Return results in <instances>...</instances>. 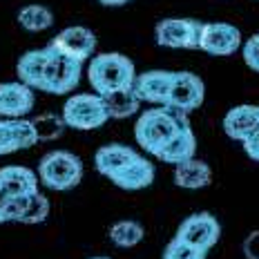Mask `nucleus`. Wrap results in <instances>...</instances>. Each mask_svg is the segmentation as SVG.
<instances>
[{"label":"nucleus","instance_id":"27","mask_svg":"<svg viewBox=\"0 0 259 259\" xmlns=\"http://www.w3.org/2000/svg\"><path fill=\"white\" fill-rule=\"evenodd\" d=\"M244 61L250 69L259 72V34L250 36L244 45Z\"/></svg>","mask_w":259,"mask_h":259},{"label":"nucleus","instance_id":"15","mask_svg":"<svg viewBox=\"0 0 259 259\" xmlns=\"http://www.w3.org/2000/svg\"><path fill=\"white\" fill-rule=\"evenodd\" d=\"M224 130L230 139L244 143L259 132V105H237L224 116Z\"/></svg>","mask_w":259,"mask_h":259},{"label":"nucleus","instance_id":"24","mask_svg":"<svg viewBox=\"0 0 259 259\" xmlns=\"http://www.w3.org/2000/svg\"><path fill=\"white\" fill-rule=\"evenodd\" d=\"M47 217H50V199H47L45 194H40V190H38L31 194L29 206H27L20 224H42Z\"/></svg>","mask_w":259,"mask_h":259},{"label":"nucleus","instance_id":"21","mask_svg":"<svg viewBox=\"0 0 259 259\" xmlns=\"http://www.w3.org/2000/svg\"><path fill=\"white\" fill-rule=\"evenodd\" d=\"M145 230L141 224L132 219H123V221H116L114 226L110 228V241L118 248H132L137 246L139 241L143 239Z\"/></svg>","mask_w":259,"mask_h":259},{"label":"nucleus","instance_id":"5","mask_svg":"<svg viewBox=\"0 0 259 259\" xmlns=\"http://www.w3.org/2000/svg\"><path fill=\"white\" fill-rule=\"evenodd\" d=\"M105 103L99 94H76L67 99L63 107V121L65 125L74 130H96L103 123H107Z\"/></svg>","mask_w":259,"mask_h":259},{"label":"nucleus","instance_id":"18","mask_svg":"<svg viewBox=\"0 0 259 259\" xmlns=\"http://www.w3.org/2000/svg\"><path fill=\"white\" fill-rule=\"evenodd\" d=\"M45 67H47V47L45 50H31L25 52L18 61V78L20 83H25L31 90H40L42 76H45Z\"/></svg>","mask_w":259,"mask_h":259},{"label":"nucleus","instance_id":"25","mask_svg":"<svg viewBox=\"0 0 259 259\" xmlns=\"http://www.w3.org/2000/svg\"><path fill=\"white\" fill-rule=\"evenodd\" d=\"M163 259H206V250H199L181 239H172L163 250Z\"/></svg>","mask_w":259,"mask_h":259},{"label":"nucleus","instance_id":"26","mask_svg":"<svg viewBox=\"0 0 259 259\" xmlns=\"http://www.w3.org/2000/svg\"><path fill=\"white\" fill-rule=\"evenodd\" d=\"M31 194H16V197H9L7 206H5V221H20L23 219L25 210L29 206Z\"/></svg>","mask_w":259,"mask_h":259},{"label":"nucleus","instance_id":"31","mask_svg":"<svg viewBox=\"0 0 259 259\" xmlns=\"http://www.w3.org/2000/svg\"><path fill=\"white\" fill-rule=\"evenodd\" d=\"M103 5H107V7H118V5H125L127 0H101Z\"/></svg>","mask_w":259,"mask_h":259},{"label":"nucleus","instance_id":"1","mask_svg":"<svg viewBox=\"0 0 259 259\" xmlns=\"http://www.w3.org/2000/svg\"><path fill=\"white\" fill-rule=\"evenodd\" d=\"M134 137L143 150L175 165L192 159L197 150L190 118L186 112H179L170 105L143 112L134 125Z\"/></svg>","mask_w":259,"mask_h":259},{"label":"nucleus","instance_id":"3","mask_svg":"<svg viewBox=\"0 0 259 259\" xmlns=\"http://www.w3.org/2000/svg\"><path fill=\"white\" fill-rule=\"evenodd\" d=\"M38 179L52 190H72L83 179V161L65 150L50 152L38 163Z\"/></svg>","mask_w":259,"mask_h":259},{"label":"nucleus","instance_id":"20","mask_svg":"<svg viewBox=\"0 0 259 259\" xmlns=\"http://www.w3.org/2000/svg\"><path fill=\"white\" fill-rule=\"evenodd\" d=\"M101 99H103L110 118H127V116H132L134 112H139V107H141V99L137 96L134 88L112 92V94H105V96H101Z\"/></svg>","mask_w":259,"mask_h":259},{"label":"nucleus","instance_id":"22","mask_svg":"<svg viewBox=\"0 0 259 259\" xmlns=\"http://www.w3.org/2000/svg\"><path fill=\"white\" fill-rule=\"evenodd\" d=\"M18 23L27 31H42L54 25V14L42 5H27L18 12Z\"/></svg>","mask_w":259,"mask_h":259},{"label":"nucleus","instance_id":"11","mask_svg":"<svg viewBox=\"0 0 259 259\" xmlns=\"http://www.w3.org/2000/svg\"><path fill=\"white\" fill-rule=\"evenodd\" d=\"M107 179L121 188V190H143L154 181V165L137 152L116 172H112Z\"/></svg>","mask_w":259,"mask_h":259},{"label":"nucleus","instance_id":"2","mask_svg":"<svg viewBox=\"0 0 259 259\" xmlns=\"http://www.w3.org/2000/svg\"><path fill=\"white\" fill-rule=\"evenodd\" d=\"M90 85L99 96L112 94V92L125 90L134 85L137 72H134V63L123 54H99L94 61L90 63Z\"/></svg>","mask_w":259,"mask_h":259},{"label":"nucleus","instance_id":"32","mask_svg":"<svg viewBox=\"0 0 259 259\" xmlns=\"http://www.w3.org/2000/svg\"><path fill=\"white\" fill-rule=\"evenodd\" d=\"M92 259H107V257H92Z\"/></svg>","mask_w":259,"mask_h":259},{"label":"nucleus","instance_id":"7","mask_svg":"<svg viewBox=\"0 0 259 259\" xmlns=\"http://www.w3.org/2000/svg\"><path fill=\"white\" fill-rule=\"evenodd\" d=\"M221 237V226L219 221L210 212H194L190 214L177 230V239L186 241L199 250H210Z\"/></svg>","mask_w":259,"mask_h":259},{"label":"nucleus","instance_id":"17","mask_svg":"<svg viewBox=\"0 0 259 259\" xmlns=\"http://www.w3.org/2000/svg\"><path fill=\"white\" fill-rule=\"evenodd\" d=\"M175 181L179 188H188V190H199V188H206L212 181V170L206 161L199 159H188L183 163H177L175 168Z\"/></svg>","mask_w":259,"mask_h":259},{"label":"nucleus","instance_id":"9","mask_svg":"<svg viewBox=\"0 0 259 259\" xmlns=\"http://www.w3.org/2000/svg\"><path fill=\"white\" fill-rule=\"evenodd\" d=\"M241 31L228 23H206L201 27L199 50L212 56H230L239 50Z\"/></svg>","mask_w":259,"mask_h":259},{"label":"nucleus","instance_id":"8","mask_svg":"<svg viewBox=\"0 0 259 259\" xmlns=\"http://www.w3.org/2000/svg\"><path fill=\"white\" fill-rule=\"evenodd\" d=\"M203 96H206V88H203V80L192 72H175L170 85V94L165 105L175 107L179 112H194L199 110L203 103Z\"/></svg>","mask_w":259,"mask_h":259},{"label":"nucleus","instance_id":"14","mask_svg":"<svg viewBox=\"0 0 259 259\" xmlns=\"http://www.w3.org/2000/svg\"><path fill=\"white\" fill-rule=\"evenodd\" d=\"M175 78V72H165V69H152V72H145L141 76L134 78V92L141 101L148 103H161L165 105L170 94V85Z\"/></svg>","mask_w":259,"mask_h":259},{"label":"nucleus","instance_id":"4","mask_svg":"<svg viewBox=\"0 0 259 259\" xmlns=\"http://www.w3.org/2000/svg\"><path fill=\"white\" fill-rule=\"evenodd\" d=\"M80 65L83 63L74 61L67 54L47 45V67L40 90L47 92V94H67V92H72L80 80Z\"/></svg>","mask_w":259,"mask_h":259},{"label":"nucleus","instance_id":"12","mask_svg":"<svg viewBox=\"0 0 259 259\" xmlns=\"http://www.w3.org/2000/svg\"><path fill=\"white\" fill-rule=\"evenodd\" d=\"M38 143L34 123L27 118H5L0 121V154H12Z\"/></svg>","mask_w":259,"mask_h":259},{"label":"nucleus","instance_id":"10","mask_svg":"<svg viewBox=\"0 0 259 259\" xmlns=\"http://www.w3.org/2000/svg\"><path fill=\"white\" fill-rule=\"evenodd\" d=\"M50 45L54 50L67 54L74 61L83 63V61H88L96 50V36L88 27L76 25V27H67V29H63L58 36H54Z\"/></svg>","mask_w":259,"mask_h":259},{"label":"nucleus","instance_id":"19","mask_svg":"<svg viewBox=\"0 0 259 259\" xmlns=\"http://www.w3.org/2000/svg\"><path fill=\"white\" fill-rule=\"evenodd\" d=\"M134 154H137V150L127 148V145L110 143V145H103V148L96 150L94 165H96V170H99L103 177H110L112 172H116L123 163H125V161L132 159Z\"/></svg>","mask_w":259,"mask_h":259},{"label":"nucleus","instance_id":"6","mask_svg":"<svg viewBox=\"0 0 259 259\" xmlns=\"http://www.w3.org/2000/svg\"><path fill=\"white\" fill-rule=\"evenodd\" d=\"M201 27L203 23L192 18H165L154 29L156 42L172 50H199Z\"/></svg>","mask_w":259,"mask_h":259},{"label":"nucleus","instance_id":"23","mask_svg":"<svg viewBox=\"0 0 259 259\" xmlns=\"http://www.w3.org/2000/svg\"><path fill=\"white\" fill-rule=\"evenodd\" d=\"M31 123H34L38 141H54V139L61 137L65 130V121H63V116H58V114H40Z\"/></svg>","mask_w":259,"mask_h":259},{"label":"nucleus","instance_id":"30","mask_svg":"<svg viewBox=\"0 0 259 259\" xmlns=\"http://www.w3.org/2000/svg\"><path fill=\"white\" fill-rule=\"evenodd\" d=\"M7 201H9V194L3 186H0V224L5 221V206H7Z\"/></svg>","mask_w":259,"mask_h":259},{"label":"nucleus","instance_id":"13","mask_svg":"<svg viewBox=\"0 0 259 259\" xmlns=\"http://www.w3.org/2000/svg\"><path fill=\"white\" fill-rule=\"evenodd\" d=\"M34 110V92L25 83H0V116L23 118Z\"/></svg>","mask_w":259,"mask_h":259},{"label":"nucleus","instance_id":"29","mask_svg":"<svg viewBox=\"0 0 259 259\" xmlns=\"http://www.w3.org/2000/svg\"><path fill=\"white\" fill-rule=\"evenodd\" d=\"M244 150H246V154L250 156V159L259 161V132L252 134L250 139H246V141H244Z\"/></svg>","mask_w":259,"mask_h":259},{"label":"nucleus","instance_id":"16","mask_svg":"<svg viewBox=\"0 0 259 259\" xmlns=\"http://www.w3.org/2000/svg\"><path fill=\"white\" fill-rule=\"evenodd\" d=\"M38 181H40L38 177L29 168H23V165H5V168H0V186L7 190L9 197L38 192Z\"/></svg>","mask_w":259,"mask_h":259},{"label":"nucleus","instance_id":"28","mask_svg":"<svg viewBox=\"0 0 259 259\" xmlns=\"http://www.w3.org/2000/svg\"><path fill=\"white\" fill-rule=\"evenodd\" d=\"M244 255L246 259H259V230H255V233H250L244 239Z\"/></svg>","mask_w":259,"mask_h":259}]
</instances>
